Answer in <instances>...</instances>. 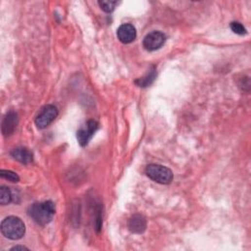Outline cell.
<instances>
[{
  "mask_svg": "<svg viewBox=\"0 0 251 251\" xmlns=\"http://www.w3.org/2000/svg\"><path fill=\"white\" fill-rule=\"evenodd\" d=\"M29 215L36 224L45 226L53 219L55 215V205L52 201L33 203L29 208Z\"/></svg>",
  "mask_w": 251,
  "mask_h": 251,
  "instance_id": "6da1fadb",
  "label": "cell"
},
{
  "mask_svg": "<svg viewBox=\"0 0 251 251\" xmlns=\"http://www.w3.org/2000/svg\"><path fill=\"white\" fill-rule=\"evenodd\" d=\"M2 234L12 240H18L25 235L26 227L24 222L15 216H9L5 218L1 223Z\"/></svg>",
  "mask_w": 251,
  "mask_h": 251,
  "instance_id": "7a4b0ae2",
  "label": "cell"
},
{
  "mask_svg": "<svg viewBox=\"0 0 251 251\" xmlns=\"http://www.w3.org/2000/svg\"><path fill=\"white\" fill-rule=\"evenodd\" d=\"M145 173L149 179L161 184H170L174 178L173 173L169 168L158 164L148 165L145 169Z\"/></svg>",
  "mask_w": 251,
  "mask_h": 251,
  "instance_id": "3957f363",
  "label": "cell"
},
{
  "mask_svg": "<svg viewBox=\"0 0 251 251\" xmlns=\"http://www.w3.org/2000/svg\"><path fill=\"white\" fill-rule=\"evenodd\" d=\"M58 116V110L54 105L44 106L35 118V125L39 129H45Z\"/></svg>",
  "mask_w": 251,
  "mask_h": 251,
  "instance_id": "277c9868",
  "label": "cell"
},
{
  "mask_svg": "<svg viewBox=\"0 0 251 251\" xmlns=\"http://www.w3.org/2000/svg\"><path fill=\"white\" fill-rule=\"evenodd\" d=\"M166 41V35L158 31L149 33L143 39V47L148 51H155L160 49Z\"/></svg>",
  "mask_w": 251,
  "mask_h": 251,
  "instance_id": "5b68a950",
  "label": "cell"
},
{
  "mask_svg": "<svg viewBox=\"0 0 251 251\" xmlns=\"http://www.w3.org/2000/svg\"><path fill=\"white\" fill-rule=\"evenodd\" d=\"M98 123L94 120H89L77 133V138L81 146H85L91 139L93 134L98 130Z\"/></svg>",
  "mask_w": 251,
  "mask_h": 251,
  "instance_id": "8992f818",
  "label": "cell"
},
{
  "mask_svg": "<svg viewBox=\"0 0 251 251\" xmlns=\"http://www.w3.org/2000/svg\"><path fill=\"white\" fill-rule=\"evenodd\" d=\"M117 36L121 42L125 44L131 43L136 37L135 28L131 24H124L117 30Z\"/></svg>",
  "mask_w": 251,
  "mask_h": 251,
  "instance_id": "52a82bcc",
  "label": "cell"
},
{
  "mask_svg": "<svg viewBox=\"0 0 251 251\" xmlns=\"http://www.w3.org/2000/svg\"><path fill=\"white\" fill-rule=\"evenodd\" d=\"M18 125V115L17 113L10 111L6 114V116L4 117L3 121H2V134L3 135L7 136L10 135L14 133V131L16 130Z\"/></svg>",
  "mask_w": 251,
  "mask_h": 251,
  "instance_id": "ba28073f",
  "label": "cell"
},
{
  "mask_svg": "<svg viewBox=\"0 0 251 251\" xmlns=\"http://www.w3.org/2000/svg\"><path fill=\"white\" fill-rule=\"evenodd\" d=\"M11 155L17 161L23 164H30L33 160V155L28 148L25 147H17L12 150Z\"/></svg>",
  "mask_w": 251,
  "mask_h": 251,
  "instance_id": "9c48e42d",
  "label": "cell"
},
{
  "mask_svg": "<svg viewBox=\"0 0 251 251\" xmlns=\"http://www.w3.org/2000/svg\"><path fill=\"white\" fill-rule=\"evenodd\" d=\"M129 230L134 234H142L146 229V220L141 215H134L128 224Z\"/></svg>",
  "mask_w": 251,
  "mask_h": 251,
  "instance_id": "30bf717a",
  "label": "cell"
},
{
  "mask_svg": "<svg viewBox=\"0 0 251 251\" xmlns=\"http://www.w3.org/2000/svg\"><path fill=\"white\" fill-rule=\"evenodd\" d=\"M156 76H157L156 70H155V68H153L152 70L149 71V73H148L146 76H144L143 78L137 79V80L135 81V84H136L138 86H140V87H146V86L150 85V84H151L154 82Z\"/></svg>",
  "mask_w": 251,
  "mask_h": 251,
  "instance_id": "8fae6325",
  "label": "cell"
},
{
  "mask_svg": "<svg viewBox=\"0 0 251 251\" xmlns=\"http://www.w3.org/2000/svg\"><path fill=\"white\" fill-rule=\"evenodd\" d=\"M12 200V193L6 186L0 187V203L1 205H8Z\"/></svg>",
  "mask_w": 251,
  "mask_h": 251,
  "instance_id": "7c38bea8",
  "label": "cell"
},
{
  "mask_svg": "<svg viewBox=\"0 0 251 251\" xmlns=\"http://www.w3.org/2000/svg\"><path fill=\"white\" fill-rule=\"evenodd\" d=\"M0 176H1L2 179L8 180L12 183H18L20 181V177L15 172L9 170H1L0 171Z\"/></svg>",
  "mask_w": 251,
  "mask_h": 251,
  "instance_id": "4fadbf2b",
  "label": "cell"
},
{
  "mask_svg": "<svg viewBox=\"0 0 251 251\" xmlns=\"http://www.w3.org/2000/svg\"><path fill=\"white\" fill-rule=\"evenodd\" d=\"M100 8H101L103 11H105L106 13H111L114 11L117 2L116 1H106V0H103V1H99L98 2Z\"/></svg>",
  "mask_w": 251,
  "mask_h": 251,
  "instance_id": "5bb4252c",
  "label": "cell"
},
{
  "mask_svg": "<svg viewBox=\"0 0 251 251\" xmlns=\"http://www.w3.org/2000/svg\"><path fill=\"white\" fill-rule=\"evenodd\" d=\"M231 29L236 34H239V35L246 34V29L239 22H232Z\"/></svg>",
  "mask_w": 251,
  "mask_h": 251,
  "instance_id": "9a60e30c",
  "label": "cell"
},
{
  "mask_svg": "<svg viewBox=\"0 0 251 251\" xmlns=\"http://www.w3.org/2000/svg\"><path fill=\"white\" fill-rule=\"evenodd\" d=\"M19 249H22V250H24V249H27V250H29L27 247H25V246H15V247H13V248H11V250H19Z\"/></svg>",
  "mask_w": 251,
  "mask_h": 251,
  "instance_id": "2e32d148",
  "label": "cell"
}]
</instances>
